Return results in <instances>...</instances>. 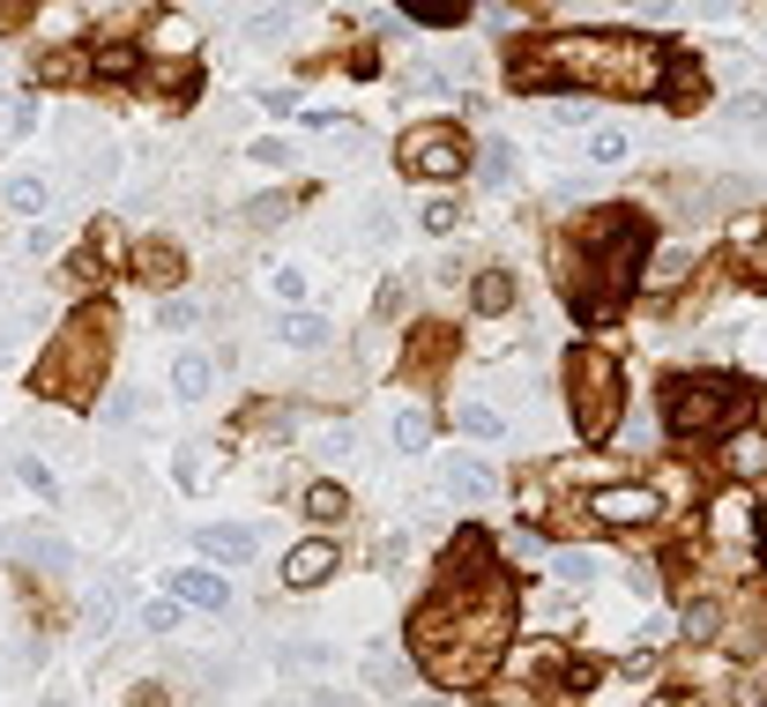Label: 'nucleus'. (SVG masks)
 <instances>
[{
    "instance_id": "f257e3e1",
    "label": "nucleus",
    "mask_w": 767,
    "mask_h": 707,
    "mask_svg": "<svg viewBox=\"0 0 767 707\" xmlns=\"http://www.w3.org/2000/svg\"><path fill=\"white\" fill-rule=\"evenodd\" d=\"M567 402H574V432H581V439H611V425H619V410H626L619 358H611V350H574Z\"/></svg>"
},
{
    "instance_id": "f03ea898",
    "label": "nucleus",
    "mask_w": 767,
    "mask_h": 707,
    "mask_svg": "<svg viewBox=\"0 0 767 707\" xmlns=\"http://www.w3.org/2000/svg\"><path fill=\"white\" fill-rule=\"evenodd\" d=\"M730 410H738V388H730V380H670V388H664L670 432H686V439L723 432V425H730Z\"/></svg>"
},
{
    "instance_id": "7ed1b4c3",
    "label": "nucleus",
    "mask_w": 767,
    "mask_h": 707,
    "mask_svg": "<svg viewBox=\"0 0 767 707\" xmlns=\"http://www.w3.org/2000/svg\"><path fill=\"white\" fill-rule=\"evenodd\" d=\"M402 171H410V179H455V171H462L455 127H410V135H402Z\"/></svg>"
},
{
    "instance_id": "20e7f679",
    "label": "nucleus",
    "mask_w": 767,
    "mask_h": 707,
    "mask_svg": "<svg viewBox=\"0 0 767 707\" xmlns=\"http://www.w3.org/2000/svg\"><path fill=\"white\" fill-rule=\"evenodd\" d=\"M589 507H596L604 529H656V521H664V499H656L648 485H604Z\"/></svg>"
},
{
    "instance_id": "39448f33",
    "label": "nucleus",
    "mask_w": 767,
    "mask_h": 707,
    "mask_svg": "<svg viewBox=\"0 0 767 707\" xmlns=\"http://www.w3.org/2000/svg\"><path fill=\"white\" fill-rule=\"evenodd\" d=\"M440 485H447V499H455V507H485V499L499 491V477H492V462H477V455H455Z\"/></svg>"
},
{
    "instance_id": "423d86ee",
    "label": "nucleus",
    "mask_w": 767,
    "mask_h": 707,
    "mask_svg": "<svg viewBox=\"0 0 767 707\" xmlns=\"http://www.w3.org/2000/svg\"><path fill=\"white\" fill-rule=\"evenodd\" d=\"M172 588L187 610H231V581H223L217 566H187V574H172Z\"/></svg>"
},
{
    "instance_id": "0eeeda50",
    "label": "nucleus",
    "mask_w": 767,
    "mask_h": 707,
    "mask_svg": "<svg viewBox=\"0 0 767 707\" xmlns=\"http://www.w3.org/2000/svg\"><path fill=\"white\" fill-rule=\"evenodd\" d=\"M410 678H418V670H410V656H402V648H388V640H380V648H366V685L380 693V700L410 693Z\"/></svg>"
},
{
    "instance_id": "6e6552de",
    "label": "nucleus",
    "mask_w": 767,
    "mask_h": 707,
    "mask_svg": "<svg viewBox=\"0 0 767 707\" xmlns=\"http://www.w3.org/2000/svg\"><path fill=\"white\" fill-rule=\"evenodd\" d=\"M253 551H261V537H253V529H239V521H223V529H201V559L217 566H247Z\"/></svg>"
},
{
    "instance_id": "1a4fd4ad",
    "label": "nucleus",
    "mask_w": 767,
    "mask_h": 707,
    "mask_svg": "<svg viewBox=\"0 0 767 707\" xmlns=\"http://www.w3.org/2000/svg\"><path fill=\"white\" fill-rule=\"evenodd\" d=\"M328 574H336V544L328 537H306L291 559H283V588H313V581H328Z\"/></svg>"
},
{
    "instance_id": "9d476101",
    "label": "nucleus",
    "mask_w": 767,
    "mask_h": 707,
    "mask_svg": "<svg viewBox=\"0 0 767 707\" xmlns=\"http://www.w3.org/2000/svg\"><path fill=\"white\" fill-rule=\"evenodd\" d=\"M723 469L738 485H767V432H730L723 439Z\"/></svg>"
},
{
    "instance_id": "9b49d317",
    "label": "nucleus",
    "mask_w": 767,
    "mask_h": 707,
    "mask_svg": "<svg viewBox=\"0 0 767 707\" xmlns=\"http://www.w3.org/2000/svg\"><path fill=\"white\" fill-rule=\"evenodd\" d=\"M209 380H217V366H209L201 350H179V358H172V395H179V402H201Z\"/></svg>"
},
{
    "instance_id": "f8f14e48",
    "label": "nucleus",
    "mask_w": 767,
    "mask_h": 707,
    "mask_svg": "<svg viewBox=\"0 0 767 707\" xmlns=\"http://www.w3.org/2000/svg\"><path fill=\"white\" fill-rule=\"evenodd\" d=\"M0 195H8V209H23V217H46V209H52V179H38V171H16Z\"/></svg>"
},
{
    "instance_id": "ddd939ff",
    "label": "nucleus",
    "mask_w": 767,
    "mask_h": 707,
    "mask_svg": "<svg viewBox=\"0 0 767 707\" xmlns=\"http://www.w3.org/2000/svg\"><path fill=\"white\" fill-rule=\"evenodd\" d=\"M470 306H477V313H507V306H515V276L485 269V276H477V291H470Z\"/></svg>"
},
{
    "instance_id": "4468645a",
    "label": "nucleus",
    "mask_w": 767,
    "mask_h": 707,
    "mask_svg": "<svg viewBox=\"0 0 767 707\" xmlns=\"http://www.w3.org/2000/svg\"><path fill=\"white\" fill-rule=\"evenodd\" d=\"M455 417H462V432H470V439H507V417H499L492 402H462Z\"/></svg>"
},
{
    "instance_id": "2eb2a0df",
    "label": "nucleus",
    "mask_w": 767,
    "mask_h": 707,
    "mask_svg": "<svg viewBox=\"0 0 767 707\" xmlns=\"http://www.w3.org/2000/svg\"><path fill=\"white\" fill-rule=\"evenodd\" d=\"M306 514H313V521H321V529H328V521H343V514H350L343 485H313V491H306Z\"/></svg>"
},
{
    "instance_id": "dca6fc26",
    "label": "nucleus",
    "mask_w": 767,
    "mask_h": 707,
    "mask_svg": "<svg viewBox=\"0 0 767 707\" xmlns=\"http://www.w3.org/2000/svg\"><path fill=\"white\" fill-rule=\"evenodd\" d=\"M90 68H98L104 82H127V74L142 68V60H135V46H98V60H90Z\"/></svg>"
},
{
    "instance_id": "f3484780",
    "label": "nucleus",
    "mask_w": 767,
    "mask_h": 707,
    "mask_svg": "<svg viewBox=\"0 0 767 707\" xmlns=\"http://www.w3.org/2000/svg\"><path fill=\"white\" fill-rule=\"evenodd\" d=\"M179 618H187V604H179V596H157V604L142 610V634H179Z\"/></svg>"
},
{
    "instance_id": "a211bd4d",
    "label": "nucleus",
    "mask_w": 767,
    "mask_h": 707,
    "mask_svg": "<svg viewBox=\"0 0 767 707\" xmlns=\"http://www.w3.org/2000/svg\"><path fill=\"white\" fill-rule=\"evenodd\" d=\"M730 127H760L767 135V90H738L730 98Z\"/></svg>"
},
{
    "instance_id": "6ab92c4d",
    "label": "nucleus",
    "mask_w": 767,
    "mask_h": 707,
    "mask_svg": "<svg viewBox=\"0 0 767 707\" xmlns=\"http://www.w3.org/2000/svg\"><path fill=\"white\" fill-rule=\"evenodd\" d=\"M142 276L149 283H179V253L172 246H142Z\"/></svg>"
},
{
    "instance_id": "aec40b11",
    "label": "nucleus",
    "mask_w": 767,
    "mask_h": 707,
    "mask_svg": "<svg viewBox=\"0 0 767 707\" xmlns=\"http://www.w3.org/2000/svg\"><path fill=\"white\" fill-rule=\"evenodd\" d=\"M74 74H82L74 46H60V52H46V60H38V82H74Z\"/></svg>"
},
{
    "instance_id": "412c9836",
    "label": "nucleus",
    "mask_w": 767,
    "mask_h": 707,
    "mask_svg": "<svg viewBox=\"0 0 767 707\" xmlns=\"http://www.w3.org/2000/svg\"><path fill=\"white\" fill-rule=\"evenodd\" d=\"M209 447H195V439H187V447H179V491H201V477H209Z\"/></svg>"
},
{
    "instance_id": "4be33fe9",
    "label": "nucleus",
    "mask_w": 767,
    "mask_h": 707,
    "mask_svg": "<svg viewBox=\"0 0 767 707\" xmlns=\"http://www.w3.org/2000/svg\"><path fill=\"white\" fill-rule=\"evenodd\" d=\"M477 165H485V179H515V142H485V157H477Z\"/></svg>"
},
{
    "instance_id": "5701e85b",
    "label": "nucleus",
    "mask_w": 767,
    "mask_h": 707,
    "mask_svg": "<svg viewBox=\"0 0 767 707\" xmlns=\"http://www.w3.org/2000/svg\"><path fill=\"white\" fill-rule=\"evenodd\" d=\"M559 581H596V574H604V566H596V551H559Z\"/></svg>"
},
{
    "instance_id": "b1692460",
    "label": "nucleus",
    "mask_w": 767,
    "mask_h": 707,
    "mask_svg": "<svg viewBox=\"0 0 767 707\" xmlns=\"http://www.w3.org/2000/svg\"><path fill=\"white\" fill-rule=\"evenodd\" d=\"M425 439H432V425H425L418 410H402V417H396V447H402V455H418Z\"/></svg>"
},
{
    "instance_id": "393cba45",
    "label": "nucleus",
    "mask_w": 767,
    "mask_h": 707,
    "mask_svg": "<svg viewBox=\"0 0 767 707\" xmlns=\"http://www.w3.org/2000/svg\"><path fill=\"white\" fill-rule=\"evenodd\" d=\"M16 477H23V485L38 491V499H60V477H52L46 462H30V455H23V462H16Z\"/></svg>"
},
{
    "instance_id": "a878e982",
    "label": "nucleus",
    "mask_w": 767,
    "mask_h": 707,
    "mask_svg": "<svg viewBox=\"0 0 767 707\" xmlns=\"http://www.w3.org/2000/svg\"><path fill=\"white\" fill-rule=\"evenodd\" d=\"M195 320H201L195 298H165V306H157V328H195Z\"/></svg>"
},
{
    "instance_id": "bb28decb",
    "label": "nucleus",
    "mask_w": 767,
    "mask_h": 707,
    "mask_svg": "<svg viewBox=\"0 0 767 707\" xmlns=\"http://www.w3.org/2000/svg\"><path fill=\"white\" fill-rule=\"evenodd\" d=\"M276 336H283V342H298V350H313V342H321L328 328H321V320H306V313H291L283 328H276Z\"/></svg>"
},
{
    "instance_id": "cd10ccee",
    "label": "nucleus",
    "mask_w": 767,
    "mask_h": 707,
    "mask_svg": "<svg viewBox=\"0 0 767 707\" xmlns=\"http://www.w3.org/2000/svg\"><path fill=\"white\" fill-rule=\"evenodd\" d=\"M30 559L46 566V574H68V544H52V537H30Z\"/></svg>"
},
{
    "instance_id": "c85d7f7f",
    "label": "nucleus",
    "mask_w": 767,
    "mask_h": 707,
    "mask_svg": "<svg viewBox=\"0 0 767 707\" xmlns=\"http://www.w3.org/2000/svg\"><path fill=\"white\" fill-rule=\"evenodd\" d=\"M276 663H283V670H321V663H328V648H313V640H298V648H283Z\"/></svg>"
},
{
    "instance_id": "c756f323",
    "label": "nucleus",
    "mask_w": 767,
    "mask_h": 707,
    "mask_svg": "<svg viewBox=\"0 0 767 707\" xmlns=\"http://www.w3.org/2000/svg\"><path fill=\"white\" fill-rule=\"evenodd\" d=\"M425 231H440V239L455 231V201H447V195H432V201H425Z\"/></svg>"
},
{
    "instance_id": "7c9ffc66",
    "label": "nucleus",
    "mask_w": 767,
    "mask_h": 707,
    "mask_svg": "<svg viewBox=\"0 0 767 707\" xmlns=\"http://www.w3.org/2000/svg\"><path fill=\"white\" fill-rule=\"evenodd\" d=\"M716 626H723V618H716V604H694V610H686V640H708Z\"/></svg>"
},
{
    "instance_id": "2f4dec72",
    "label": "nucleus",
    "mask_w": 767,
    "mask_h": 707,
    "mask_svg": "<svg viewBox=\"0 0 767 707\" xmlns=\"http://www.w3.org/2000/svg\"><path fill=\"white\" fill-rule=\"evenodd\" d=\"M694 269V246H670L664 261H656V283H670V276H686Z\"/></svg>"
},
{
    "instance_id": "473e14b6",
    "label": "nucleus",
    "mask_w": 767,
    "mask_h": 707,
    "mask_svg": "<svg viewBox=\"0 0 767 707\" xmlns=\"http://www.w3.org/2000/svg\"><path fill=\"white\" fill-rule=\"evenodd\" d=\"M135 410H142V402H135V388H120L112 402H104V425H135Z\"/></svg>"
},
{
    "instance_id": "72a5a7b5",
    "label": "nucleus",
    "mask_w": 767,
    "mask_h": 707,
    "mask_svg": "<svg viewBox=\"0 0 767 707\" xmlns=\"http://www.w3.org/2000/svg\"><path fill=\"white\" fill-rule=\"evenodd\" d=\"M596 157H604V165H619V157H626V135H619V127H604V135H596Z\"/></svg>"
},
{
    "instance_id": "f704fd0d",
    "label": "nucleus",
    "mask_w": 767,
    "mask_h": 707,
    "mask_svg": "<svg viewBox=\"0 0 767 707\" xmlns=\"http://www.w3.org/2000/svg\"><path fill=\"white\" fill-rule=\"evenodd\" d=\"M276 298H283V306H298V298H306V276H298V269H276Z\"/></svg>"
},
{
    "instance_id": "c9c22d12",
    "label": "nucleus",
    "mask_w": 767,
    "mask_h": 707,
    "mask_svg": "<svg viewBox=\"0 0 767 707\" xmlns=\"http://www.w3.org/2000/svg\"><path fill=\"white\" fill-rule=\"evenodd\" d=\"M283 217V195H261V201H247V223H276Z\"/></svg>"
},
{
    "instance_id": "e433bc0d",
    "label": "nucleus",
    "mask_w": 767,
    "mask_h": 707,
    "mask_svg": "<svg viewBox=\"0 0 767 707\" xmlns=\"http://www.w3.org/2000/svg\"><path fill=\"white\" fill-rule=\"evenodd\" d=\"M656 707H694V700H656Z\"/></svg>"
}]
</instances>
